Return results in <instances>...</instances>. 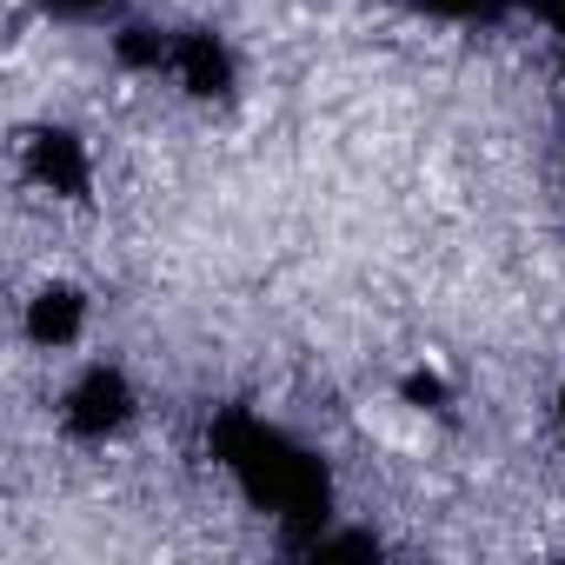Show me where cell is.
<instances>
[{"mask_svg":"<svg viewBox=\"0 0 565 565\" xmlns=\"http://www.w3.org/2000/svg\"><path fill=\"white\" fill-rule=\"evenodd\" d=\"M28 167H34V180H41L47 193H61V200H81V193H87V153H81L74 134H34V140H28Z\"/></svg>","mask_w":565,"mask_h":565,"instance_id":"cell-3","label":"cell"},{"mask_svg":"<svg viewBox=\"0 0 565 565\" xmlns=\"http://www.w3.org/2000/svg\"><path fill=\"white\" fill-rule=\"evenodd\" d=\"M558 426H565V386H558Z\"/></svg>","mask_w":565,"mask_h":565,"instance_id":"cell-4","label":"cell"},{"mask_svg":"<svg viewBox=\"0 0 565 565\" xmlns=\"http://www.w3.org/2000/svg\"><path fill=\"white\" fill-rule=\"evenodd\" d=\"M134 419V386L120 366H87L67 393H61V426L74 439H114Z\"/></svg>","mask_w":565,"mask_h":565,"instance_id":"cell-1","label":"cell"},{"mask_svg":"<svg viewBox=\"0 0 565 565\" xmlns=\"http://www.w3.org/2000/svg\"><path fill=\"white\" fill-rule=\"evenodd\" d=\"M81 320H87V300L74 294V287H41L34 300H28V340L41 347V353H61V347H74L81 340Z\"/></svg>","mask_w":565,"mask_h":565,"instance_id":"cell-2","label":"cell"}]
</instances>
